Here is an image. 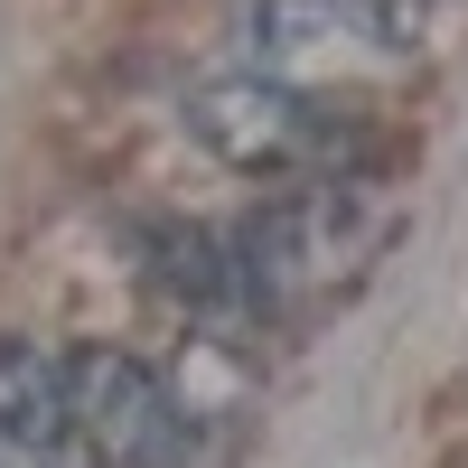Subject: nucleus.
<instances>
[{"instance_id":"nucleus-1","label":"nucleus","mask_w":468,"mask_h":468,"mask_svg":"<svg viewBox=\"0 0 468 468\" xmlns=\"http://www.w3.org/2000/svg\"><path fill=\"white\" fill-rule=\"evenodd\" d=\"M66 431H85L103 468H169L178 450V403L160 375L122 346H75L66 356Z\"/></svg>"},{"instance_id":"nucleus-2","label":"nucleus","mask_w":468,"mask_h":468,"mask_svg":"<svg viewBox=\"0 0 468 468\" xmlns=\"http://www.w3.org/2000/svg\"><path fill=\"white\" fill-rule=\"evenodd\" d=\"M187 132H197L225 169L244 178H282L300 169L309 150H319V103H309L300 85H282V75H207L197 94H187Z\"/></svg>"},{"instance_id":"nucleus-3","label":"nucleus","mask_w":468,"mask_h":468,"mask_svg":"<svg viewBox=\"0 0 468 468\" xmlns=\"http://www.w3.org/2000/svg\"><path fill=\"white\" fill-rule=\"evenodd\" d=\"M0 441H19V450L66 441V356L10 328H0Z\"/></svg>"},{"instance_id":"nucleus-4","label":"nucleus","mask_w":468,"mask_h":468,"mask_svg":"<svg viewBox=\"0 0 468 468\" xmlns=\"http://www.w3.org/2000/svg\"><path fill=\"white\" fill-rule=\"evenodd\" d=\"M160 253H169V262H160V282H169L178 300H216V291H225V244H216V234H197V225L178 234V225H169V234H160Z\"/></svg>"}]
</instances>
